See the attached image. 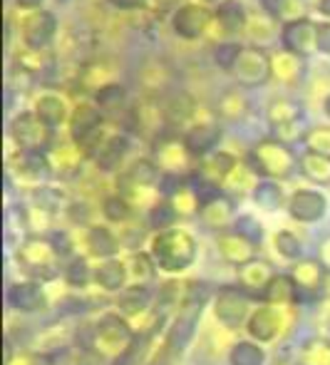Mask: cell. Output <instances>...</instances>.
Returning <instances> with one entry per match:
<instances>
[{"instance_id": "obj_1", "label": "cell", "mask_w": 330, "mask_h": 365, "mask_svg": "<svg viewBox=\"0 0 330 365\" xmlns=\"http://www.w3.org/2000/svg\"><path fill=\"white\" fill-rule=\"evenodd\" d=\"M152 259L162 271L179 274V271L189 269L197 259V241L184 229L159 231L152 239Z\"/></svg>"}, {"instance_id": "obj_2", "label": "cell", "mask_w": 330, "mask_h": 365, "mask_svg": "<svg viewBox=\"0 0 330 365\" xmlns=\"http://www.w3.org/2000/svg\"><path fill=\"white\" fill-rule=\"evenodd\" d=\"M134 341H137V336H134V328L130 323L117 313H107L100 318L95 333H92V351L107 361H122L134 346Z\"/></svg>"}, {"instance_id": "obj_3", "label": "cell", "mask_w": 330, "mask_h": 365, "mask_svg": "<svg viewBox=\"0 0 330 365\" xmlns=\"http://www.w3.org/2000/svg\"><path fill=\"white\" fill-rule=\"evenodd\" d=\"M18 264L40 281L55 279L60 271V251L55 249V244L50 239L30 236V239H25L20 244Z\"/></svg>"}, {"instance_id": "obj_4", "label": "cell", "mask_w": 330, "mask_h": 365, "mask_svg": "<svg viewBox=\"0 0 330 365\" xmlns=\"http://www.w3.org/2000/svg\"><path fill=\"white\" fill-rule=\"evenodd\" d=\"M249 162L254 172L264 174V177H271V179L291 177L293 169L298 167V159H296V154L291 152V147L278 140H266V142H261V145H256Z\"/></svg>"}, {"instance_id": "obj_5", "label": "cell", "mask_w": 330, "mask_h": 365, "mask_svg": "<svg viewBox=\"0 0 330 365\" xmlns=\"http://www.w3.org/2000/svg\"><path fill=\"white\" fill-rule=\"evenodd\" d=\"M293 323V306H261L259 311L251 313L246 331L251 338H256L259 343L276 341L278 336L288 331V326Z\"/></svg>"}, {"instance_id": "obj_6", "label": "cell", "mask_w": 330, "mask_h": 365, "mask_svg": "<svg viewBox=\"0 0 330 365\" xmlns=\"http://www.w3.org/2000/svg\"><path fill=\"white\" fill-rule=\"evenodd\" d=\"M251 311V293L241 286H224L214 298V316L224 328L234 331V328L244 326Z\"/></svg>"}, {"instance_id": "obj_7", "label": "cell", "mask_w": 330, "mask_h": 365, "mask_svg": "<svg viewBox=\"0 0 330 365\" xmlns=\"http://www.w3.org/2000/svg\"><path fill=\"white\" fill-rule=\"evenodd\" d=\"M10 135L23 149L30 152H45L53 140V127L38 117V112H25V115L15 117L10 125Z\"/></svg>"}, {"instance_id": "obj_8", "label": "cell", "mask_w": 330, "mask_h": 365, "mask_svg": "<svg viewBox=\"0 0 330 365\" xmlns=\"http://www.w3.org/2000/svg\"><path fill=\"white\" fill-rule=\"evenodd\" d=\"M201 311H204V303L184 301V306L179 308L177 318H174V323L169 326V331H167V348H169V351H184V348L189 346L194 331H197Z\"/></svg>"}, {"instance_id": "obj_9", "label": "cell", "mask_w": 330, "mask_h": 365, "mask_svg": "<svg viewBox=\"0 0 330 365\" xmlns=\"http://www.w3.org/2000/svg\"><path fill=\"white\" fill-rule=\"evenodd\" d=\"M216 249H219L221 259H224L226 264H234V266H244L256 259V241L246 239V236L239 234L236 229L221 231V234L216 236Z\"/></svg>"}, {"instance_id": "obj_10", "label": "cell", "mask_w": 330, "mask_h": 365, "mask_svg": "<svg viewBox=\"0 0 330 365\" xmlns=\"http://www.w3.org/2000/svg\"><path fill=\"white\" fill-rule=\"evenodd\" d=\"M102 110L92 105H80L70 117V135L80 147H90L100 137Z\"/></svg>"}, {"instance_id": "obj_11", "label": "cell", "mask_w": 330, "mask_h": 365, "mask_svg": "<svg viewBox=\"0 0 330 365\" xmlns=\"http://www.w3.org/2000/svg\"><path fill=\"white\" fill-rule=\"evenodd\" d=\"M288 212H291V217L296 221L313 224V221L326 217L328 199L321 192H313V189H298L288 199Z\"/></svg>"}, {"instance_id": "obj_12", "label": "cell", "mask_w": 330, "mask_h": 365, "mask_svg": "<svg viewBox=\"0 0 330 365\" xmlns=\"http://www.w3.org/2000/svg\"><path fill=\"white\" fill-rule=\"evenodd\" d=\"M236 77H239L241 85H264V82L271 77V60L266 58V53L256 48H246L241 53L239 63H236Z\"/></svg>"}, {"instance_id": "obj_13", "label": "cell", "mask_w": 330, "mask_h": 365, "mask_svg": "<svg viewBox=\"0 0 330 365\" xmlns=\"http://www.w3.org/2000/svg\"><path fill=\"white\" fill-rule=\"evenodd\" d=\"M211 20V13L206 8H199V5H184L174 13V33L182 35L187 40L199 38L206 30Z\"/></svg>"}, {"instance_id": "obj_14", "label": "cell", "mask_w": 330, "mask_h": 365, "mask_svg": "<svg viewBox=\"0 0 330 365\" xmlns=\"http://www.w3.org/2000/svg\"><path fill=\"white\" fill-rule=\"evenodd\" d=\"M8 303L15 308V311H40L45 308L48 298H45V291L40 284L35 281H23V284H13L8 289Z\"/></svg>"}, {"instance_id": "obj_15", "label": "cell", "mask_w": 330, "mask_h": 365, "mask_svg": "<svg viewBox=\"0 0 330 365\" xmlns=\"http://www.w3.org/2000/svg\"><path fill=\"white\" fill-rule=\"evenodd\" d=\"M273 269L271 264H266V261H249V264L239 266V284L241 289H246L251 293V296H264V291L268 289V284L273 281Z\"/></svg>"}, {"instance_id": "obj_16", "label": "cell", "mask_w": 330, "mask_h": 365, "mask_svg": "<svg viewBox=\"0 0 330 365\" xmlns=\"http://www.w3.org/2000/svg\"><path fill=\"white\" fill-rule=\"evenodd\" d=\"M221 140V127L204 122V125L189 127V132L184 135V147L192 157H206Z\"/></svg>"}, {"instance_id": "obj_17", "label": "cell", "mask_w": 330, "mask_h": 365, "mask_svg": "<svg viewBox=\"0 0 330 365\" xmlns=\"http://www.w3.org/2000/svg\"><path fill=\"white\" fill-rule=\"evenodd\" d=\"M55 30H58V20H55L53 13L48 10H40L33 18L25 23V43L33 50H40L55 38Z\"/></svg>"}, {"instance_id": "obj_18", "label": "cell", "mask_w": 330, "mask_h": 365, "mask_svg": "<svg viewBox=\"0 0 330 365\" xmlns=\"http://www.w3.org/2000/svg\"><path fill=\"white\" fill-rule=\"evenodd\" d=\"M283 45L293 53H306V50L316 48V25L311 20H291L283 28Z\"/></svg>"}, {"instance_id": "obj_19", "label": "cell", "mask_w": 330, "mask_h": 365, "mask_svg": "<svg viewBox=\"0 0 330 365\" xmlns=\"http://www.w3.org/2000/svg\"><path fill=\"white\" fill-rule=\"evenodd\" d=\"M154 296H157V293L149 289V286L132 284V286H127L125 291H120V298H117V308H120L125 316L137 318V316H142L144 311H149V308H152Z\"/></svg>"}, {"instance_id": "obj_20", "label": "cell", "mask_w": 330, "mask_h": 365, "mask_svg": "<svg viewBox=\"0 0 330 365\" xmlns=\"http://www.w3.org/2000/svg\"><path fill=\"white\" fill-rule=\"evenodd\" d=\"M326 266L321 264V261H298L296 266H293L291 276L293 281H296L298 291H308V293H316L323 289V284H326Z\"/></svg>"}, {"instance_id": "obj_21", "label": "cell", "mask_w": 330, "mask_h": 365, "mask_svg": "<svg viewBox=\"0 0 330 365\" xmlns=\"http://www.w3.org/2000/svg\"><path fill=\"white\" fill-rule=\"evenodd\" d=\"M130 152V140L125 135H115L110 140L100 142L95 152V162L102 172H112V169L120 167V162L125 159V154Z\"/></svg>"}, {"instance_id": "obj_22", "label": "cell", "mask_w": 330, "mask_h": 365, "mask_svg": "<svg viewBox=\"0 0 330 365\" xmlns=\"http://www.w3.org/2000/svg\"><path fill=\"white\" fill-rule=\"evenodd\" d=\"M298 286L293 281V276H273V281L268 284V289L264 291L261 301L268 303V306H296L298 303Z\"/></svg>"}, {"instance_id": "obj_23", "label": "cell", "mask_w": 330, "mask_h": 365, "mask_svg": "<svg viewBox=\"0 0 330 365\" xmlns=\"http://www.w3.org/2000/svg\"><path fill=\"white\" fill-rule=\"evenodd\" d=\"M127 279H130L127 264H122V261H117V259L105 261V264L97 266V271H95V284L100 286L102 291H110V293L125 291Z\"/></svg>"}, {"instance_id": "obj_24", "label": "cell", "mask_w": 330, "mask_h": 365, "mask_svg": "<svg viewBox=\"0 0 330 365\" xmlns=\"http://www.w3.org/2000/svg\"><path fill=\"white\" fill-rule=\"evenodd\" d=\"M199 217L204 221L209 229H226L229 224H234L236 217H234V204L221 194V197L211 199V202L201 204L199 209Z\"/></svg>"}, {"instance_id": "obj_25", "label": "cell", "mask_w": 330, "mask_h": 365, "mask_svg": "<svg viewBox=\"0 0 330 365\" xmlns=\"http://www.w3.org/2000/svg\"><path fill=\"white\" fill-rule=\"evenodd\" d=\"M154 182H157V167L149 159H137L120 174V187L125 192H132V189L139 187H152Z\"/></svg>"}, {"instance_id": "obj_26", "label": "cell", "mask_w": 330, "mask_h": 365, "mask_svg": "<svg viewBox=\"0 0 330 365\" xmlns=\"http://www.w3.org/2000/svg\"><path fill=\"white\" fill-rule=\"evenodd\" d=\"M298 164H301V172L306 174L311 182L330 184V154H321V152L308 149V152L301 154Z\"/></svg>"}, {"instance_id": "obj_27", "label": "cell", "mask_w": 330, "mask_h": 365, "mask_svg": "<svg viewBox=\"0 0 330 365\" xmlns=\"http://www.w3.org/2000/svg\"><path fill=\"white\" fill-rule=\"evenodd\" d=\"M87 249H90V254L97 256V259H110V256L120 249V244H117L115 234H112L110 229H105V226H92V229L87 231Z\"/></svg>"}, {"instance_id": "obj_28", "label": "cell", "mask_w": 330, "mask_h": 365, "mask_svg": "<svg viewBox=\"0 0 330 365\" xmlns=\"http://www.w3.org/2000/svg\"><path fill=\"white\" fill-rule=\"evenodd\" d=\"M127 271H130V281L137 286H147L157 274V261L152 259V254H132L127 261Z\"/></svg>"}, {"instance_id": "obj_29", "label": "cell", "mask_w": 330, "mask_h": 365, "mask_svg": "<svg viewBox=\"0 0 330 365\" xmlns=\"http://www.w3.org/2000/svg\"><path fill=\"white\" fill-rule=\"evenodd\" d=\"M216 20L221 23V28L229 30V33H236L246 25V10L239 0H224L216 8Z\"/></svg>"}, {"instance_id": "obj_30", "label": "cell", "mask_w": 330, "mask_h": 365, "mask_svg": "<svg viewBox=\"0 0 330 365\" xmlns=\"http://www.w3.org/2000/svg\"><path fill=\"white\" fill-rule=\"evenodd\" d=\"M264 361H266V353L259 343L239 341V343H234L229 351L231 365H264Z\"/></svg>"}, {"instance_id": "obj_31", "label": "cell", "mask_w": 330, "mask_h": 365, "mask_svg": "<svg viewBox=\"0 0 330 365\" xmlns=\"http://www.w3.org/2000/svg\"><path fill=\"white\" fill-rule=\"evenodd\" d=\"M35 112H38V117L43 122H48L50 127H58L65 122L67 112H65V102L60 100V97L55 95H45L38 100V105H35Z\"/></svg>"}, {"instance_id": "obj_32", "label": "cell", "mask_w": 330, "mask_h": 365, "mask_svg": "<svg viewBox=\"0 0 330 365\" xmlns=\"http://www.w3.org/2000/svg\"><path fill=\"white\" fill-rule=\"evenodd\" d=\"M18 164H20V169L33 179H43L50 174V159L45 157V152H30V149H23Z\"/></svg>"}, {"instance_id": "obj_33", "label": "cell", "mask_w": 330, "mask_h": 365, "mask_svg": "<svg viewBox=\"0 0 330 365\" xmlns=\"http://www.w3.org/2000/svg\"><path fill=\"white\" fill-rule=\"evenodd\" d=\"M125 100H127V90L122 85H117V82H110V85L100 87L95 95L97 107H100V110H110V112L120 110V107L125 105Z\"/></svg>"}, {"instance_id": "obj_34", "label": "cell", "mask_w": 330, "mask_h": 365, "mask_svg": "<svg viewBox=\"0 0 330 365\" xmlns=\"http://www.w3.org/2000/svg\"><path fill=\"white\" fill-rule=\"evenodd\" d=\"M105 217L112 221V224H122L132 217V202L122 194H112V197L105 199V207H102Z\"/></svg>"}, {"instance_id": "obj_35", "label": "cell", "mask_w": 330, "mask_h": 365, "mask_svg": "<svg viewBox=\"0 0 330 365\" xmlns=\"http://www.w3.org/2000/svg\"><path fill=\"white\" fill-rule=\"evenodd\" d=\"M254 202L259 204L261 209H268V212H273V209L281 207L283 202V192L278 184L273 182H259V187L254 189Z\"/></svg>"}, {"instance_id": "obj_36", "label": "cell", "mask_w": 330, "mask_h": 365, "mask_svg": "<svg viewBox=\"0 0 330 365\" xmlns=\"http://www.w3.org/2000/svg\"><path fill=\"white\" fill-rule=\"evenodd\" d=\"M177 219H179L177 209H174L169 202H157L152 209H149V226H152V229H157V231L172 229Z\"/></svg>"}, {"instance_id": "obj_37", "label": "cell", "mask_w": 330, "mask_h": 365, "mask_svg": "<svg viewBox=\"0 0 330 365\" xmlns=\"http://www.w3.org/2000/svg\"><path fill=\"white\" fill-rule=\"evenodd\" d=\"M167 202L177 209L179 217H194V214H199V209H201V202L192 187H184L182 192L174 194V197L167 199Z\"/></svg>"}, {"instance_id": "obj_38", "label": "cell", "mask_w": 330, "mask_h": 365, "mask_svg": "<svg viewBox=\"0 0 330 365\" xmlns=\"http://www.w3.org/2000/svg\"><path fill=\"white\" fill-rule=\"evenodd\" d=\"M273 244H276V251L283 256V259H301L303 254V244L298 241L296 234H291V231H278L276 236H273Z\"/></svg>"}, {"instance_id": "obj_39", "label": "cell", "mask_w": 330, "mask_h": 365, "mask_svg": "<svg viewBox=\"0 0 330 365\" xmlns=\"http://www.w3.org/2000/svg\"><path fill=\"white\" fill-rule=\"evenodd\" d=\"M303 365H330V343L328 341H308L303 348Z\"/></svg>"}, {"instance_id": "obj_40", "label": "cell", "mask_w": 330, "mask_h": 365, "mask_svg": "<svg viewBox=\"0 0 330 365\" xmlns=\"http://www.w3.org/2000/svg\"><path fill=\"white\" fill-rule=\"evenodd\" d=\"M90 279H95V274L90 271L85 259H72L70 266H65V281L75 289H82V286L90 284Z\"/></svg>"}, {"instance_id": "obj_41", "label": "cell", "mask_w": 330, "mask_h": 365, "mask_svg": "<svg viewBox=\"0 0 330 365\" xmlns=\"http://www.w3.org/2000/svg\"><path fill=\"white\" fill-rule=\"evenodd\" d=\"M241 53H244V48L236 43H224V45H216L214 50V63L219 65L221 70H234L236 63H239Z\"/></svg>"}, {"instance_id": "obj_42", "label": "cell", "mask_w": 330, "mask_h": 365, "mask_svg": "<svg viewBox=\"0 0 330 365\" xmlns=\"http://www.w3.org/2000/svg\"><path fill=\"white\" fill-rule=\"evenodd\" d=\"M298 115H301V110L296 105H291V102H276L271 107V112H268V120H271L273 127H281V125L298 122Z\"/></svg>"}, {"instance_id": "obj_43", "label": "cell", "mask_w": 330, "mask_h": 365, "mask_svg": "<svg viewBox=\"0 0 330 365\" xmlns=\"http://www.w3.org/2000/svg\"><path fill=\"white\" fill-rule=\"evenodd\" d=\"M236 159L234 157H229V154H224V152H219L216 157H211L209 159V164H206V169H204V177L206 174H214V177H219V179H226L231 174V169L236 167Z\"/></svg>"}, {"instance_id": "obj_44", "label": "cell", "mask_w": 330, "mask_h": 365, "mask_svg": "<svg viewBox=\"0 0 330 365\" xmlns=\"http://www.w3.org/2000/svg\"><path fill=\"white\" fill-rule=\"evenodd\" d=\"M184 187H189V179H184L179 172H167L159 179V194H164L167 199H172L174 194H179Z\"/></svg>"}, {"instance_id": "obj_45", "label": "cell", "mask_w": 330, "mask_h": 365, "mask_svg": "<svg viewBox=\"0 0 330 365\" xmlns=\"http://www.w3.org/2000/svg\"><path fill=\"white\" fill-rule=\"evenodd\" d=\"M306 145L313 152L330 154V127H316L306 135Z\"/></svg>"}, {"instance_id": "obj_46", "label": "cell", "mask_w": 330, "mask_h": 365, "mask_svg": "<svg viewBox=\"0 0 330 365\" xmlns=\"http://www.w3.org/2000/svg\"><path fill=\"white\" fill-rule=\"evenodd\" d=\"M234 229L239 231V234H244L246 239L256 241V244L264 239V229H261V224L254 217H239L234 221Z\"/></svg>"}, {"instance_id": "obj_47", "label": "cell", "mask_w": 330, "mask_h": 365, "mask_svg": "<svg viewBox=\"0 0 330 365\" xmlns=\"http://www.w3.org/2000/svg\"><path fill=\"white\" fill-rule=\"evenodd\" d=\"M35 199H38V209H43V212H55V209L60 207V202H63V194H58L55 189H40V192L35 194Z\"/></svg>"}, {"instance_id": "obj_48", "label": "cell", "mask_w": 330, "mask_h": 365, "mask_svg": "<svg viewBox=\"0 0 330 365\" xmlns=\"http://www.w3.org/2000/svg\"><path fill=\"white\" fill-rule=\"evenodd\" d=\"M316 48L318 53L330 55V23H321L316 28Z\"/></svg>"}, {"instance_id": "obj_49", "label": "cell", "mask_w": 330, "mask_h": 365, "mask_svg": "<svg viewBox=\"0 0 330 365\" xmlns=\"http://www.w3.org/2000/svg\"><path fill=\"white\" fill-rule=\"evenodd\" d=\"M286 3H288V0H261V5H264L266 13L276 15V18L283 13V10H286Z\"/></svg>"}, {"instance_id": "obj_50", "label": "cell", "mask_w": 330, "mask_h": 365, "mask_svg": "<svg viewBox=\"0 0 330 365\" xmlns=\"http://www.w3.org/2000/svg\"><path fill=\"white\" fill-rule=\"evenodd\" d=\"M318 261H321L326 269H330V239H326L318 249Z\"/></svg>"}, {"instance_id": "obj_51", "label": "cell", "mask_w": 330, "mask_h": 365, "mask_svg": "<svg viewBox=\"0 0 330 365\" xmlns=\"http://www.w3.org/2000/svg\"><path fill=\"white\" fill-rule=\"evenodd\" d=\"M5 365H40V361L33 356H18V358H8Z\"/></svg>"}, {"instance_id": "obj_52", "label": "cell", "mask_w": 330, "mask_h": 365, "mask_svg": "<svg viewBox=\"0 0 330 365\" xmlns=\"http://www.w3.org/2000/svg\"><path fill=\"white\" fill-rule=\"evenodd\" d=\"M112 3H115L117 8H122V10H132V8H139V5H142V0H112Z\"/></svg>"}, {"instance_id": "obj_53", "label": "cell", "mask_w": 330, "mask_h": 365, "mask_svg": "<svg viewBox=\"0 0 330 365\" xmlns=\"http://www.w3.org/2000/svg\"><path fill=\"white\" fill-rule=\"evenodd\" d=\"M40 3H43V0H18L20 8H40Z\"/></svg>"}, {"instance_id": "obj_54", "label": "cell", "mask_w": 330, "mask_h": 365, "mask_svg": "<svg viewBox=\"0 0 330 365\" xmlns=\"http://www.w3.org/2000/svg\"><path fill=\"white\" fill-rule=\"evenodd\" d=\"M318 10H321L323 15H328V18H330V0H321V5H318Z\"/></svg>"}, {"instance_id": "obj_55", "label": "cell", "mask_w": 330, "mask_h": 365, "mask_svg": "<svg viewBox=\"0 0 330 365\" xmlns=\"http://www.w3.org/2000/svg\"><path fill=\"white\" fill-rule=\"evenodd\" d=\"M323 107H326V115L330 117V95L326 97V102H323Z\"/></svg>"}, {"instance_id": "obj_56", "label": "cell", "mask_w": 330, "mask_h": 365, "mask_svg": "<svg viewBox=\"0 0 330 365\" xmlns=\"http://www.w3.org/2000/svg\"><path fill=\"white\" fill-rule=\"evenodd\" d=\"M206 3H216V0H206Z\"/></svg>"}]
</instances>
